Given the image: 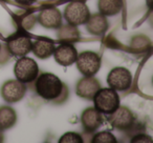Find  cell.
Here are the masks:
<instances>
[{
    "mask_svg": "<svg viewBox=\"0 0 153 143\" xmlns=\"http://www.w3.org/2000/svg\"><path fill=\"white\" fill-rule=\"evenodd\" d=\"M85 24L88 32L94 36H103L108 28V21L106 19V16L101 13L90 15Z\"/></svg>",
    "mask_w": 153,
    "mask_h": 143,
    "instance_id": "5bb4252c",
    "label": "cell"
},
{
    "mask_svg": "<svg viewBox=\"0 0 153 143\" xmlns=\"http://www.w3.org/2000/svg\"><path fill=\"white\" fill-rule=\"evenodd\" d=\"M94 107L101 114L109 115L120 106V97L117 91L111 88H100L94 96Z\"/></svg>",
    "mask_w": 153,
    "mask_h": 143,
    "instance_id": "7a4b0ae2",
    "label": "cell"
},
{
    "mask_svg": "<svg viewBox=\"0 0 153 143\" xmlns=\"http://www.w3.org/2000/svg\"><path fill=\"white\" fill-rule=\"evenodd\" d=\"M131 142H149V143H152V139L151 137L149 136H146L144 134H140V135H137L135 136L133 139L131 140Z\"/></svg>",
    "mask_w": 153,
    "mask_h": 143,
    "instance_id": "7402d4cb",
    "label": "cell"
},
{
    "mask_svg": "<svg viewBox=\"0 0 153 143\" xmlns=\"http://www.w3.org/2000/svg\"><path fill=\"white\" fill-rule=\"evenodd\" d=\"M80 33L79 31L76 30V26L74 25H64L60 26L59 31H58V37H59L60 40L67 41V42H71V41H76L79 39Z\"/></svg>",
    "mask_w": 153,
    "mask_h": 143,
    "instance_id": "ac0fdd59",
    "label": "cell"
},
{
    "mask_svg": "<svg viewBox=\"0 0 153 143\" xmlns=\"http://www.w3.org/2000/svg\"><path fill=\"white\" fill-rule=\"evenodd\" d=\"M103 116L96 107H87L82 113L81 122L85 133H94L103 124Z\"/></svg>",
    "mask_w": 153,
    "mask_h": 143,
    "instance_id": "8fae6325",
    "label": "cell"
},
{
    "mask_svg": "<svg viewBox=\"0 0 153 143\" xmlns=\"http://www.w3.org/2000/svg\"><path fill=\"white\" fill-rule=\"evenodd\" d=\"M123 0H99V11L104 16H114L123 9Z\"/></svg>",
    "mask_w": 153,
    "mask_h": 143,
    "instance_id": "e0dca14e",
    "label": "cell"
},
{
    "mask_svg": "<svg viewBox=\"0 0 153 143\" xmlns=\"http://www.w3.org/2000/svg\"><path fill=\"white\" fill-rule=\"evenodd\" d=\"M76 68L84 76H94L101 67V58L94 52L86 51L79 54L76 59Z\"/></svg>",
    "mask_w": 153,
    "mask_h": 143,
    "instance_id": "277c9868",
    "label": "cell"
},
{
    "mask_svg": "<svg viewBox=\"0 0 153 143\" xmlns=\"http://www.w3.org/2000/svg\"><path fill=\"white\" fill-rule=\"evenodd\" d=\"M35 80V91L44 100L53 101L55 104H62L67 100L69 96L67 86L56 75L43 73Z\"/></svg>",
    "mask_w": 153,
    "mask_h": 143,
    "instance_id": "6da1fadb",
    "label": "cell"
},
{
    "mask_svg": "<svg viewBox=\"0 0 153 143\" xmlns=\"http://www.w3.org/2000/svg\"><path fill=\"white\" fill-rule=\"evenodd\" d=\"M17 121V114L13 107L3 105L0 107V130L13 127Z\"/></svg>",
    "mask_w": 153,
    "mask_h": 143,
    "instance_id": "2e32d148",
    "label": "cell"
},
{
    "mask_svg": "<svg viewBox=\"0 0 153 143\" xmlns=\"http://www.w3.org/2000/svg\"><path fill=\"white\" fill-rule=\"evenodd\" d=\"M60 143H83L82 136L78 133L68 132L65 133L61 138L59 139Z\"/></svg>",
    "mask_w": 153,
    "mask_h": 143,
    "instance_id": "ffe728a7",
    "label": "cell"
},
{
    "mask_svg": "<svg viewBox=\"0 0 153 143\" xmlns=\"http://www.w3.org/2000/svg\"><path fill=\"white\" fill-rule=\"evenodd\" d=\"M0 46H1V44H0Z\"/></svg>",
    "mask_w": 153,
    "mask_h": 143,
    "instance_id": "cb8c5ba5",
    "label": "cell"
},
{
    "mask_svg": "<svg viewBox=\"0 0 153 143\" xmlns=\"http://www.w3.org/2000/svg\"><path fill=\"white\" fill-rule=\"evenodd\" d=\"M90 16V12L86 3L82 1H74L66 7L64 17L68 24L74 26L85 24Z\"/></svg>",
    "mask_w": 153,
    "mask_h": 143,
    "instance_id": "5b68a950",
    "label": "cell"
},
{
    "mask_svg": "<svg viewBox=\"0 0 153 143\" xmlns=\"http://www.w3.org/2000/svg\"><path fill=\"white\" fill-rule=\"evenodd\" d=\"M53 55L60 65L69 66L76 62L78 52L76 47L70 43H62L59 46L55 47Z\"/></svg>",
    "mask_w": 153,
    "mask_h": 143,
    "instance_id": "7c38bea8",
    "label": "cell"
},
{
    "mask_svg": "<svg viewBox=\"0 0 153 143\" xmlns=\"http://www.w3.org/2000/svg\"><path fill=\"white\" fill-rule=\"evenodd\" d=\"M25 83L19 80H7L1 86L0 94L2 99L7 103H16L24 97L26 93Z\"/></svg>",
    "mask_w": 153,
    "mask_h": 143,
    "instance_id": "ba28073f",
    "label": "cell"
},
{
    "mask_svg": "<svg viewBox=\"0 0 153 143\" xmlns=\"http://www.w3.org/2000/svg\"><path fill=\"white\" fill-rule=\"evenodd\" d=\"M11 58V53L7 49V44H3L2 46H0V64H4Z\"/></svg>",
    "mask_w": 153,
    "mask_h": 143,
    "instance_id": "44dd1931",
    "label": "cell"
},
{
    "mask_svg": "<svg viewBox=\"0 0 153 143\" xmlns=\"http://www.w3.org/2000/svg\"><path fill=\"white\" fill-rule=\"evenodd\" d=\"M7 47L11 55L16 57H23L32 51V40L25 35H16L10 38Z\"/></svg>",
    "mask_w": 153,
    "mask_h": 143,
    "instance_id": "9c48e42d",
    "label": "cell"
},
{
    "mask_svg": "<svg viewBox=\"0 0 153 143\" xmlns=\"http://www.w3.org/2000/svg\"><path fill=\"white\" fill-rule=\"evenodd\" d=\"M107 119L112 127L119 130H131L135 123V117L133 113L128 107L121 105L113 113L107 115Z\"/></svg>",
    "mask_w": 153,
    "mask_h": 143,
    "instance_id": "8992f818",
    "label": "cell"
},
{
    "mask_svg": "<svg viewBox=\"0 0 153 143\" xmlns=\"http://www.w3.org/2000/svg\"><path fill=\"white\" fill-rule=\"evenodd\" d=\"M14 73L17 80L23 83H30L35 81L39 74V67L34 59L28 57H21L17 60L14 67Z\"/></svg>",
    "mask_w": 153,
    "mask_h": 143,
    "instance_id": "3957f363",
    "label": "cell"
},
{
    "mask_svg": "<svg viewBox=\"0 0 153 143\" xmlns=\"http://www.w3.org/2000/svg\"><path fill=\"white\" fill-rule=\"evenodd\" d=\"M101 88V84L98 79L90 76L87 77L85 76L84 78L80 79L76 83V95L81 98L87 99V100H92L96 93Z\"/></svg>",
    "mask_w": 153,
    "mask_h": 143,
    "instance_id": "30bf717a",
    "label": "cell"
},
{
    "mask_svg": "<svg viewBox=\"0 0 153 143\" xmlns=\"http://www.w3.org/2000/svg\"><path fill=\"white\" fill-rule=\"evenodd\" d=\"M55 47L53 41L46 38H40L32 43V51L40 59H46L51 57L53 54Z\"/></svg>",
    "mask_w": 153,
    "mask_h": 143,
    "instance_id": "9a60e30c",
    "label": "cell"
},
{
    "mask_svg": "<svg viewBox=\"0 0 153 143\" xmlns=\"http://www.w3.org/2000/svg\"><path fill=\"white\" fill-rule=\"evenodd\" d=\"M92 143H117L115 137L110 132L103 130V132L97 133L91 139Z\"/></svg>",
    "mask_w": 153,
    "mask_h": 143,
    "instance_id": "d6986e66",
    "label": "cell"
},
{
    "mask_svg": "<svg viewBox=\"0 0 153 143\" xmlns=\"http://www.w3.org/2000/svg\"><path fill=\"white\" fill-rule=\"evenodd\" d=\"M15 1L22 5H30V4H33V3L36 2L37 0H15Z\"/></svg>",
    "mask_w": 153,
    "mask_h": 143,
    "instance_id": "603a6c76",
    "label": "cell"
},
{
    "mask_svg": "<svg viewBox=\"0 0 153 143\" xmlns=\"http://www.w3.org/2000/svg\"><path fill=\"white\" fill-rule=\"evenodd\" d=\"M38 21L45 28H59L62 25L61 12L57 7H46L40 12Z\"/></svg>",
    "mask_w": 153,
    "mask_h": 143,
    "instance_id": "4fadbf2b",
    "label": "cell"
},
{
    "mask_svg": "<svg viewBox=\"0 0 153 143\" xmlns=\"http://www.w3.org/2000/svg\"><path fill=\"white\" fill-rule=\"evenodd\" d=\"M107 83L109 88L115 91H126L132 84V75L130 70L125 67H115L109 72L107 76Z\"/></svg>",
    "mask_w": 153,
    "mask_h": 143,
    "instance_id": "52a82bcc",
    "label": "cell"
}]
</instances>
